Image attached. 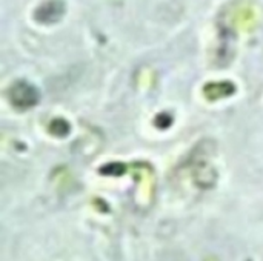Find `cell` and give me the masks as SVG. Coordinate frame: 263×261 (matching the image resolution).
I'll use <instances>...</instances> for the list:
<instances>
[{
  "mask_svg": "<svg viewBox=\"0 0 263 261\" xmlns=\"http://www.w3.org/2000/svg\"><path fill=\"white\" fill-rule=\"evenodd\" d=\"M203 92L208 100H217L222 97H230L236 92V86L231 82H213L205 85Z\"/></svg>",
  "mask_w": 263,
  "mask_h": 261,
  "instance_id": "3",
  "label": "cell"
},
{
  "mask_svg": "<svg viewBox=\"0 0 263 261\" xmlns=\"http://www.w3.org/2000/svg\"><path fill=\"white\" fill-rule=\"evenodd\" d=\"M62 14H63V5L60 2H48L37 9L35 17L42 23H54L62 17Z\"/></svg>",
  "mask_w": 263,
  "mask_h": 261,
  "instance_id": "2",
  "label": "cell"
},
{
  "mask_svg": "<svg viewBox=\"0 0 263 261\" xmlns=\"http://www.w3.org/2000/svg\"><path fill=\"white\" fill-rule=\"evenodd\" d=\"M49 131H51V134H54L57 137H66L71 131V126L65 118H55L51 122Z\"/></svg>",
  "mask_w": 263,
  "mask_h": 261,
  "instance_id": "4",
  "label": "cell"
},
{
  "mask_svg": "<svg viewBox=\"0 0 263 261\" xmlns=\"http://www.w3.org/2000/svg\"><path fill=\"white\" fill-rule=\"evenodd\" d=\"M9 100L17 109L23 111V109H29V108H32V106H35L39 103L40 92L29 82L18 80L9 89Z\"/></svg>",
  "mask_w": 263,
  "mask_h": 261,
  "instance_id": "1",
  "label": "cell"
},
{
  "mask_svg": "<svg viewBox=\"0 0 263 261\" xmlns=\"http://www.w3.org/2000/svg\"><path fill=\"white\" fill-rule=\"evenodd\" d=\"M171 123H173V117L168 115V114H160V115H157V118H156V126H157V128H162V129L170 128Z\"/></svg>",
  "mask_w": 263,
  "mask_h": 261,
  "instance_id": "5",
  "label": "cell"
}]
</instances>
